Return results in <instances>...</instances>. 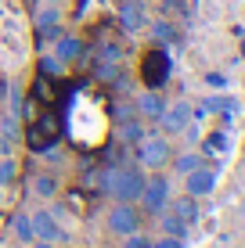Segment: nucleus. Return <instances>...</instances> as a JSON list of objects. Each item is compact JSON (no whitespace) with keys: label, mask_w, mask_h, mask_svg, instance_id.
<instances>
[{"label":"nucleus","mask_w":245,"mask_h":248,"mask_svg":"<svg viewBox=\"0 0 245 248\" xmlns=\"http://www.w3.org/2000/svg\"><path fill=\"white\" fill-rule=\"evenodd\" d=\"M145 180L148 176L133 166H112L101 173V191L115 202H137L141 191H145Z\"/></svg>","instance_id":"obj_1"},{"label":"nucleus","mask_w":245,"mask_h":248,"mask_svg":"<svg viewBox=\"0 0 245 248\" xmlns=\"http://www.w3.org/2000/svg\"><path fill=\"white\" fill-rule=\"evenodd\" d=\"M173 158V148L163 133H151V137H141L137 140V162L145 169H166Z\"/></svg>","instance_id":"obj_2"},{"label":"nucleus","mask_w":245,"mask_h":248,"mask_svg":"<svg viewBox=\"0 0 245 248\" xmlns=\"http://www.w3.org/2000/svg\"><path fill=\"white\" fill-rule=\"evenodd\" d=\"M170 54H166L163 47H151L148 54H145V62H141V79H145V87L148 90H163L166 87V79H170Z\"/></svg>","instance_id":"obj_3"},{"label":"nucleus","mask_w":245,"mask_h":248,"mask_svg":"<svg viewBox=\"0 0 245 248\" xmlns=\"http://www.w3.org/2000/svg\"><path fill=\"white\" fill-rule=\"evenodd\" d=\"M141 205H145L148 216H163L166 209H170V180H166L163 173L151 176V180H145V191H141Z\"/></svg>","instance_id":"obj_4"},{"label":"nucleus","mask_w":245,"mask_h":248,"mask_svg":"<svg viewBox=\"0 0 245 248\" xmlns=\"http://www.w3.org/2000/svg\"><path fill=\"white\" fill-rule=\"evenodd\" d=\"M108 230L119 237H130L141 230V209L133 202H115V209L108 212Z\"/></svg>","instance_id":"obj_5"},{"label":"nucleus","mask_w":245,"mask_h":248,"mask_svg":"<svg viewBox=\"0 0 245 248\" xmlns=\"http://www.w3.org/2000/svg\"><path fill=\"white\" fill-rule=\"evenodd\" d=\"M159 123H163V137H173V133H184L191 123V105H166V112L159 115Z\"/></svg>","instance_id":"obj_6"},{"label":"nucleus","mask_w":245,"mask_h":248,"mask_svg":"<svg viewBox=\"0 0 245 248\" xmlns=\"http://www.w3.org/2000/svg\"><path fill=\"white\" fill-rule=\"evenodd\" d=\"M29 227H33V237H40V241H62V227L50 212H33Z\"/></svg>","instance_id":"obj_7"},{"label":"nucleus","mask_w":245,"mask_h":248,"mask_svg":"<svg viewBox=\"0 0 245 248\" xmlns=\"http://www.w3.org/2000/svg\"><path fill=\"white\" fill-rule=\"evenodd\" d=\"M119 18L126 32H137L145 25V0H123L119 4Z\"/></svg>","instance_id":"obj_8"},{"label":"nucleus","mask_w":245,"mask_h":248,"mask_svg":"<svg viewBox=\"0 0 245 248\" xmlns=\"http://www.w3.org/2000/svg\"><path fill=\"white\" fill-rule=\"evenodd\" d=\"M213 184H216V173H213V169H206V166H198L195 173H188V194H191V198L209 194V191H213Z\"/></svg>","instance_id":"obj_9"},{"label":"nucleus","mask_w":245,"mask_h":248,"mask_svg":"<svg viewBox=\"0 0 245 248\" xmlns=\"http://www.w3.org/2000/svg\"><path fill=\"white\" fill-rule=\"evenodd\" d=\"M137 112L151 119V123H159V115L166 112V97L159 90H148V93H141V101H137Z\"/></svg>","instance_id":"obj_10"},{"label":"nucleus","mask_w":245,"mask_h":248,"mask_svg":"<svg viewBox=\"0 0 245 248\" xmlns=\"http://www.w3.org/2000/svg\"><path fill=\"white\" fill-rule=\"evenodd\" d=\"M54 44H58V47H54V58H58L62 65H72L76 58L83 54V40H80V36H58Z\"/></svg>","instance_id":"obj_11"},{"label":"nucleus","mask_w":245,"mask_h":248,"mask_svg":"<svg viewBox=\"0 0 245 248\" xmlns=\"http://www.w3.org/2000/svg\"><path fill=\"white\" fill-rule=\"evenodd\" d=\"M170 166H173V173L188 176V173H195V169L202 166V155H198V151H184V155H173L170 158Z\"/></svg>","instance_id":"obj_12"},{"label":"nucleus","mask_w":245,"mask_h":248,"mask_svg":"<svg viewBox=\"0 0 245 248\" xmlns=\"http://www.w3.org/2000/svg\"><path fill=\"white\" fill-rule=\"evenodd\" d=\"M33 191H36L40 198H54L58 194V176L54 173H40L36 180H33Z\"/></svg>","instance_id":"obj_13"},{"label":"nucleus","mask_w":245,"mask_h":248,"mask_svg":"<svg viewBox=\"0 0 245 248\" xmlns=\"http://www.w3.org/2000/svg\"><path fill=\"white\" fill-rule=\"evenodd\" d=\"M173 216H177V219H184V223H195V216H198L195 198H191V194H188V198H180V202L173 205Z\"/></svg>","instance_id":"obj_14"},{"label":"nucleus","mask_w":245,"mask_h":248,"mask_svg":"<svg viewBox=\"0 0 245 248\" xmlns=\"http://www.w3.org/2000/svg\"><path fill=\"white\" fill-rule=\"evenodd\" d=\"M163 230H166V237H184V219H177L170 209L163 212Z\"/></svg>","instance_id":"obj_15"},{"label":"nucleus","mask_w":245,"mask_h":248,"mask_svg":"<svg viewBox=\"0 0 245 248\" xmlns=\"http://www.w3.org/2000/svg\"><path fill=\"white\" fill-rule=\"evenodd\" d=\"M15 173H18V166H15V158L7 155V158H0V187H7L15 180Z\"/></svg>","instance_id":"obj_16"},{"label":"nucleus","mask_w":245,"mask_h":248,"mask_svg":"<svg viewBox=\"0 0 245 248\" xmlns=\"http://www.w3.org/2000/svg\"><path fill=\"white\" fill-rule=\"evenodd\" d=\"M151 32H155L159 44H173V40H177V32H173L170 22H155V25H151Z\"/></svg>","instance_id":"obj_17"},{"label":"nucleus","mask_w":245,"mask_h":248,"mask_svg":"<svg viewBox=\"0 0 245 248\" xmlns=\"http://www.w3.org/2000/svg\"><path fill=\"white\" fill-rule=\"evenodd\" d=\"M40 72H44V76H62V72H65V65L58 62L54 54H47V58H40Z\"/></svg>","instance_id":"obj_18"},{"label":"nucleus","mask_w":245,"mask_h":248,"mask_svg":"<svg viewBox=\"0 0 245 248\" xmlns=\"http://www.w3.org/2000/svg\"><path fill=\"white\" fill-rule=\"evenodd\" d=\"M206 151H209V155H224V151H227V137L224 133H213L206 140Z\"/></svg>","instance_id":"obj_19"},{"label":"nucleus","mask_w":245,"mask_h":248,"mask_svg":"<svg viewBox=\"0 0 245 248\" xmlns=\"http://www.w3.org/2000/svg\"><path fill=\"white\" fill-rule=\"evenodd\" d=\"M15 234H18V241H33V227H29V216H18V219H15Z\"/></svg>","instance_id":"obj_20"},{"label":"nucleus","mask_w":245,"mask_h":248,"mask_svg":"<svg viewBox=\"0 0 245 248\" xmlns=\"http://www.w3.org/2000/svg\"><path fill=\"white\" fill-rule=\"evenodd\" d=\"M40 29H50V25H58V11H54V7H47V11H40Z\"/></svg>","instance_id":"obj_21"},{"label":"nucleus","mask_w":245,"mask_h":248,"mask_svg":"<svg viewBox=\"0 0 245 248\" xmlns=\"http://www.w3.org/2000/svg\"><path fill=\"white\" fill-rule=\"evenodd\" d=\"M7 155H11V140H7V137L0 133V158H7Z\"/></svg>","instance_id":"obj_22"},{"label":"nucleus","mask_w":245,"mask_h":248,"mask_svg":"<svg viewBox=\"0 0 245 248\" xmlns=\"http://www.w3.org/2000/svg\"><path fill=\"white\" fill-rule=\"evenodd\" d=\"M126 248H151V245L145 241V237H133V234H130V241H126Z\"/></svg>","instance_id":"obj_23"},{"label":"nucleus","mask_w":245,"mask_h":248,"mask_svg":"<svg viewBox=\"0 0 245 248\" xmlns=\"http://www.w3.org/2000/svg\"><path fill=\"white\" fill-rule=\"evenodd\" d=\"M155 248H180V241H177V237H166V241H159Z\"/></svg>","instance_id":"obj_24"},{"label":"nucleus","mask_w":245,"mask_h":248,"mask_svg":"<svg viewBox=\"0 0 245 248\" xmlns=\"http://www.w3.org/2000/svg\"><path fill=\"white\" fill-rule=\"evenodd\" d=\"M4 97H7V79L0 76V108H4Z\"/></svg>","instance_id":"obj_25"},{"label":"nucleus","mask_w":245,"mask_h":248,"mask_svg":"<svg viewBox=\"0 0 245 248\" xmlns=\"http://www.w3.org/2000/svg\"><path fill=\"white\" fill-rule=\"evenodd\" d=\"M33 248H58V245H54V241H36Z\"/></svg>","instance_id":"obj_26"},{"label":"nucleus","mask_w":245,"mask_h":248,"mask_svg":"<svg viewBox=\"0 0 245 248\" xmlns=\"http://www.w3.org/2000/svg\"><path fill=\"white\" fill-rule=\"evenodd\" d=\"M0 202H4V187H0Z\"/></svg>","instance_id":"obj_27"}]
</instances>
